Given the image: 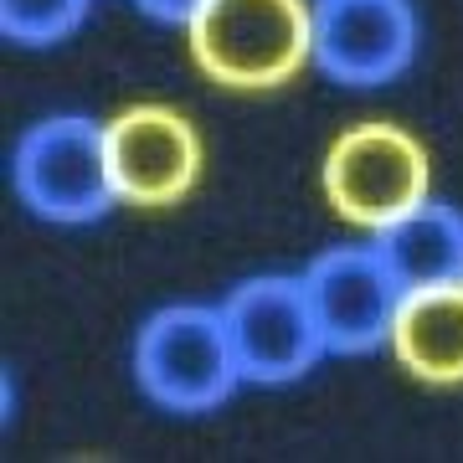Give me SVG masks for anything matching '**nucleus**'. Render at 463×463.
<instances>
[{"instance_id": "39448f33", "label": "nucleus", "mask_w": 463, "mask_h": 463, "mask_svg": "<svg viewBox=\"0 0 463 463\" xmlns=\"http://www.w3.org/2000/svg\"><path fill=\"white\" fill-rule=\"evenodd\" d=\"M222 319H227L242 381L252 386H288V381L309 376L319 355H330L315 304L304 294V279L294 273L242 279L222 298Z\"/></svg>"}, {"instance_id": "20e7f679", "label": "nucleus", "mask_w": 463, "mask_h": 463, "mask_svg": "<svg viewBox=\"0 0 463 463\" xmlns=\"http://www.w3.org/2000/svg\"><path fill=\"white\" fill-rule=\"evenodd\" d=\"M319 185L345 222L381 232L417 201H428V149L402 124H355L330 145Z\"/></svg>"}, {"instance_id": "1a4fd4ad", "label": "nucleus", "mask_w": 463, "mask_h": 463, "mask_svg": "<svg viewBox=\"0 0 463 463\" xmlns=\"http://www.w3.org/2000/svg\"><path fill=\"white\" fill-rule=\"evenodd\" d=\"M392 355L402 371L428 386H458L463 381V283L438 288H407L392 325Z\"/></svg>"}, {"instance_id": "f257e3e1", "label": "nucleus", "mask_w": 463, "mask_h": 463, "mask_svg": "<svg viewBox=\"0 0 463 463\" xmlns=\"http://www.w3.org/2000/svg\"><path fill=\"white\" fill-rule=\"evenodd\" d=\"M185 36L212 83L279 88L315 57V11L304 0H206Z\"/></svg>"}, {"instance_id": "423d86ee", "label": "nucleus", "mask_w": 463, "mask_h": 463, "mask_svg": "<svg viewBox=\"0 0 463 463\" xmlns=\"http://www.w3.org/2000/svg\"><path fill=\"white\" fill-rule=\"evenodd\" d=\"M298 279H304V294L315 304L330 355H371L392 340L407 288L397 283V273L386 268L376 248H330Z\"/></svg>"}, {"instance_id": "9b49d317", "label": "nucleus", "mask_w": 463, "mask_h": 463, "mask_svg": "<svg viewBox=\"0 0 463 463\" xmlns=\"http://www.w3.org/2000/svg\"><path fill=\"white\" fill-rule=\"evenodd\" d=\"M93 0H0V32L21 47H52L88 21Z\"/></svg>"}, {"instance_id": "f8f14e48", "label": "nucleus", "mask_w": 463, "mask_h": 463, "mask_svg": "<svg viewBox=\"0 0 463 463\" xmlns=\"http://www.w3.org/2000/svg\"><path fill=\"white\" fill-rule=\"evenodd\" d=\"M149 21H165V26H185V21L196 16L206 0H134Z\"/></svg>"}, {"instance_id": "6e6552de", "label": "nucleus", "mask_w": 463, "mask_h": 463, "mask_svg": "<svg viewBox=\"0 0 463 463\" xmlns=\"http://www.w3.org/2000/svg\"><path fill=\"white\" fill-rule=\"evenodd\" d=\"M417 57L412 0H315V62L345 88L402 78Z\"/></svg>"}, {"instance_id": "7ed1b4c3", "label": "nucleus", "mask_w": 463, "mask_h": 463, "mask_svg": "<svg viewBox=\"0 0 463 463\" xmlns=\"http://www.w3.org/2000/svg\"><path fill=\"white\" fill-rule=\"evenodd\" d=\"M11 185L21 206L52 227H88L114 212L118 185L103 124L88 114H52L16 139Z\"/></svg>"}, {"instance_id": "0eeeda50", "label": "nucleus", "mask_w": 463, "mask_h": 463, "mask_svg": "<svg viewBox=\"0 0 463 463\" xmlns=\"http://www.w3.org/2000/svg\"><path fill=\"white\" fill-rule=\"evenodd\" d=\"M109 165H114L118 201L129 206H175L201 175L196 124L165 103H134L103 124Z\"/></svg>"}, {"instance_id": "f03ea898", "label": "nucleus", "mask_w": 463, "mask_h": 463, "mask_svg": "<svg viewBox=\"0 0 463 463\" xmlns=\"http://www.w3.org/2000/svg\"><path fill=\"white\" fill-rule=\"evenodd\" d=\"M134 381L165 412H212L242 386L216 304H165L134 335Z\"/></svg>"}, {"instance_id": "9d476101", "label": "nucleus", "mask_w": 463, "mask_h": 463, "mask_svg": "<svg viewBox=\"0 0 463 463\" xmlns=\"http://www.w3.org/2000/svg\"><path fill=\"white\" fill-rule=\"evenodd\" d=\"M371 248L386 258L402 288L463 283V212L448 201H417L412 212L386 222Z\"/></svg>"}]
</instances>
